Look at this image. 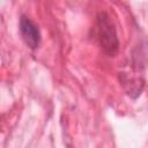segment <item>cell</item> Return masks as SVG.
<instances>
[{
  "mask_svg": "<svg viewBox=\"0 0 148 148\" xmlns=\"http://www.w3.org/2000/svg\"><path fill=\"white\" fill-rule=\"evenodd\" d=\"M20 32L23 42L31 50H36L40 44V32L37 27L28 16L22 15L20 18Z\"/></svg>",
  "mask_w": 148,
  "mask_h": 148,
  "instance_id": "obj_2",
  "label": "cell"
},
{
  "mask_svg": "<svg viewBox=\"0 0 148 148\" xmlns=\"http://www.w3.org/2000/svg\"><path fill=\"white\" fill-rule=\"evenodd\" d=\"M97 31L103 52L108 57H116L119 51L117 30L111 17L105 12H99L97 14Z\"/></svg>",
  "mask_w": 148,
  "mask_h": 148,
  "instance_id": "obj_1",
  "label": "cell"
}]
</instances>
